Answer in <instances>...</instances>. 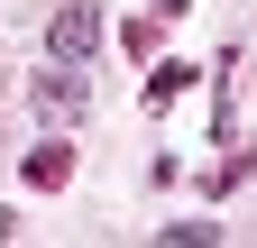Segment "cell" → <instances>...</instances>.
<instances>
[{
  "label": "cell",
  "instance_id": "6da1fadb",
  "mask_svg": "<svg viewBox=\"0 0 257 248\" xmlns=\"http://www.w3.org/2000/svg\"><path fill=\"white\" fill-rule=\"evenodd\" d=\"M92 37H101V19H92L83 0H64V10H55V28H46V46H55V65H83V55H92Z\"/></svg>",
  "mask_w": 257,
  "mask_h": 248
},
{
  "label": "cell",
  "instance_id": "7a4b0ae2",
  "mask_svg": "<svg viewBox=\"0 0 257 248\" xmlns=\"http://www.w3.org/2000/svg\"><path fill=\"white\" fill-rule=\"evenodd\" d=\"M37 110H46V119H74V110H83V65H55V74L37 83Z\"/></svg>",
  "mask_w": 257,
  "mask_h": 248
},
{
  "label": "cell",
  "instance_id": "3957f363",
  "mask_svg": "<svg viewBox=\"0 0 257 248\" xmlns=\"http://www.w3.org/2000/svg\"><path fill=\"white\" fill-rule=\"evenodd\" d=\"M64 175H74V147H64V138L28 147V184H64Z\"/></svg>",
  "mask_w": 257,
  "mask_h": 248
},
{
  "label": "cell",
  "instance_id": "277c9868",
  "mask_svg": "<svg viewBox=\"0 0 257 248\" xmlns=\"http://www.w3.org/2000/svg\"><path fill=\"white\" fill-rule=\"evenodd\" d=\"M193 83H202V65H156V83H147V92H156V101H184Z\"/></svg>",
  "mask_w": 257,
  "mask_h": 248
}]
</instances>
